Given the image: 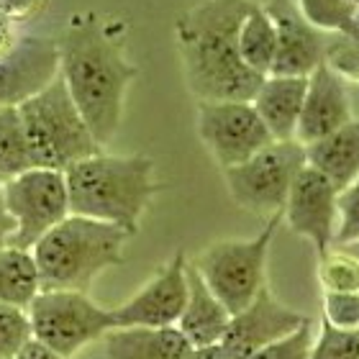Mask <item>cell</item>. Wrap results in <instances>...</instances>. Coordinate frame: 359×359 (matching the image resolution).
Masks as SVG:
<instances>
[{"label": "cell", "instance_id": "obj_17", "mask_svg": "<svg viewBox=\"0 0 359 359\" xmlns=\"http://www.w3.org/2000/svg\"><path fill=\"white\" fill-rule=\"evenodd\" d=\"M308 77H275L262 80L257 95L252 97L255 111L275 142H292L298 131L300 111L306 100Z\"/></svg>", "mask_w": 359, "mask_h": 359}, {"label": "cell", "instance_id": "obj_24", "mask_svg": "<svg viewBox=\"0 0 359 359\" xmlns=\"http://www.w3.org/2000/svg\"><path fill=\"white\" fill-rule=\"evenodd\" d=\"M295 8L321 34H346L359 26V8L349 0H295Z\"/></svg>", "mask_w": 359, "mask_h": 359}, {"label": "cell", "instance_id": "obj_15", "mask_svg": "<svg viewBox=\"0 0 359 359\" xmlns=\"http://www.w3.org/2000/svg\"><path fill=\"white\" fill-rule=\"evenodd\" d=\"M262 6L275 23L277 34V52L269 75L308 77L318 65H323L326 34L316 31L298 13L295 0H267Z\"/></svg>", "mask_w": 359, "mask_h": 359}, {"label": "cell", "instance_id": "obj_38", "mask_svg": "<svg viewBox=\"0 0 359 359\" xmlns=\"http://www.w3.org/2000/svg\"><path fill=\"white\" fill-rule=\"evenodd\" d=\"M349 3H354V6H357V8H359V0H349Z\"/></svg>", "mask_w": 359, "mask_h": 359}, {"label": "cell", "instance_id": "obj_20", "mask_svg": "<svg viewBox=\"0 0 359 359\" xmlns=\"http://www.w3.org/2000/svg\"><path fill=\"white\" fill-rule=\"evenodd\" d=\"M306 165L329 180L337 190H344L359 177V121H349L334 134L306 147Z\"/></svg>", "mask_w": 359, "mask_h": 359}, {"label": "cell", "instance_id": "obj_6", "mask_svg": "<svg viewBox=\"0 0 359 359\" xmlns=\"http://www.w3.org/2000/svg\"><path fill=\"white\" fill-rule=\"evenodd\" d=\"M280 224L283 213L267 218L262 231L252 239H218L190 259L203 283L231 316L247 308L267 285L269 247Z\"/></svg>", "mask_w": 359, "mask_h": 359}, {"label": "cell", "instance_id": "obj_29", "mask_svg": "<svg viewBox=\"0 0 359 359\" xmlns=\"http://www.w3.org/2000/svg\"><path fill=\"white\" fill-rule=\"evenodd\" d=\"M337 236L334 247H349L359 241V177L337 195Z\"/></svg>", "mask_w": 359, "mask_h": 359}, {"label": "cell", "instance_id": "obj_19", "mask_svg": "<svg viewBox=\"0 0 359 359\" xmlns=\"http://www.w3.org/2000/svg\"><path fill=\"white\" fill-rule=\"evenodd\" d=\"M105 359H185L193 344L180 334L177 326L170 329H113L103 339Z\"/></svg>", "mask_w": 359, "mask_h": 359}, {"label": "cell", "instance_id": "obj_7", "mask_svg": "<svg viewBox=\"0 0 359 359\" xmlns=\"http://www.w3.org/2000/svg\"><path fill=\"white\" fill-rule=\"evenodd\" d=\"M34 341L72 359L116 329L113 308H100L88 292L39 290L26 308Z\"/></svg>", "mask_w": 359, "mask_h": 359}, {"label": "cell", "instance_id": "obj_22", "mask_svg": "<svg viewBox=\"0 0 359 359\" xmlns=\"http://www.w3.org/2000/svg\"><path fill=\"white\" fill-rule=\"evenodd\" d=\"M36 262L31 252L18 247L0 249V303L3 306L29 308V303L39 295Z\"/></svg>", "mask_w": 359, "mask_h": 359}, {"label": "cell", "instance_id": "obj_34", "mask_svg": "<svg viewBox=\"0 0 359 359\" xmlns=\"http://www.w3.org/2000/svg\"><path fill=\"white\" fill-rule=\"evenodd\" d=\"M15 359H65V357H60V354L52 352L49 346L39 344V341H34V339H31L29 344L23 346L21 354H18Z\"/></svg>", "mask_w": 359, "mask_h": 359}, {"label": "cell", "instance_id": "obj_18", "mask_svg": "<svg viewBox=\"0 0 359 359\" xmlns=\"http://www.w3.org/2000/svg\"><path fill=\"white\" fill-rule=\"evenodd\" d=\"M229 321L231 313L210 292V287L203 283V277L187 259V300L177 321L180 334L193 346H216L221 344Z\"/></svg>", "mask_w": 359, "mask_h": 359}, {"label": "cell", "instance_id": "obj_37", "mask_svg": "<svg viewBox=\"0 0 359 359\" xmlns=\"http://www.w3.org/2000/svg\"><path fill=\"white\" fill-rule=\"evenodd\" d=\"M346 252H349V255L352 257H357V262H359V241H354V244H349V247H344Z\"/></svg>", "mask_w": 359, "mask_h": 359}, {"label": "cell", "instance_id": "obj_4", "mask_svg": "<svg viewBox=\"0 0 359 359\" xmlns=\"http://www.w3.org/2000/svg\"><path fill=\"white\" fill-rule=\"evenodd\" d=\"M128 239L118 226L69 213L31 249L41 290L90 292L100 272L126 262Z\"/></svg>", "mask_w": 359, "mask_h": 359}, {"label": "cell", "instance_id": "obj_27", "mask_svg": "<svg viewBox=\"0 0 359 359\" xmlns=\"http://www.w3.org/2000/svg\"><path fill=\"white\" fill-rule=\"evenodd\" d=\"M308 359H359V331L334 329L321 318Z\"/></svg>", "mask_w": 359, "mask_h": 359}, {"label": "cell", "instance_id": "obj_3", "mask_svg": "<svg viewBox=\"0 0 359 359\" xmlns=\"http://www.w3.org/2000/svg\"><path fill=\"white\" fill-rule=\"evenodd\" d=\"M69 213L113 224L134 236L154 195L162 190L149 154H105L80 159L65 170Z\"/></svg>", "mask_w": 359, "mask_h": 359}, {"label": "cell", "instance_id": "obj_13", "mask_svg": "<svg viewBox=\"0 0 359 359\" xmlns=\"http://www.w3.org/2000/svg\"><path fill=\"white\" fill-rule=\"evenodd\" d=\"M337 195L339 190L318 170L306 165L292 182L283 208V221L292 233L313 244L316 255L334 247L337 236Z\"/></svg>", "mask_w": 359, "mask_h": 359}, {"label": "cell", "instance_id": "obj_11", "mask_svg": "<svg viewBox=\"0 0 359 359\" xmlns=\"http://www.w3.org/2000/svg\"><path fill=\"white\" fill-rule=\"evenodd\" d=\"M187 300V255L177 249L172 259L154 272L142 290L134 292L123 306L113 308L116 329H170L177 326Z\"/></svg>", "mask_w": 359, "mask_h": 359}, {"label": "cell", "instance_id": "obj_36", "mask_svg": "<svg viewBox=\"0 0 359 359\" xmlns=\"http://www.w3.org/2000/svg\"><path fill=\"white\" fill-rule=\"evenodd\" d=\"M185 359H229L221 346H193V352L187 354Z\"/></svg>", "mask_w": 359, "mask_h": 359}, {"label": "cell", "instance_id": "obj_39", "mask_svg": "<svg viewBox=\"0 0 359 359\" xmlns=\"http://www.w3.org/2000/svg\"><path fill=\"white\" fill-rule=\"evenodd\" d=\"M0 359H8V357H0Z\"/></svg>", "mask_w": 359, "mask_h": 359}, {"label": "cell", "instance_id": "obj_21", "mask_svg": "<svg viewBox=\"0 0 359 359\" xmlns=\"http://www.w3.org/2000/svg\"><path fill=\"white\" fill-rule=\"evenodd\" d=\"M277 52L275 23L262 3H255L239 29V54L244 65L259 77H269Z\"/></svg>", "mask_w": 359, "mask_h": 359}, {"label": "cell", "instance_id": "obj_23", "mask_svg": "<svg viewBox=\"0 0 359 359\" xmlns=\"http://www.w3.org/2000/svg\"><path fill=\"white\" fill-rule=\"evenodd\" d=\"M31 167L34 162H31L18 108L0 105V180H11Z\"/></svg>", "mask_w": 359, "mask_h": 359}, {"label": "cell", "instance_id": "obj_28", "mask_svg": "<svg viewBox=\"0 0 359 359\" xmlns=\"http://www.w3.org/2000/svg\"><path fill=\"white\" fill-rule=\"evenodd\" d=\"M31 339H34V334H31L26 308L0 303V357L15 359Z\"/></svg>", "mask_w": 359, "mask_h": 359}, {"label": "cell", "instance_id": "obj_32", "mask_svg": "<svg viewBox=\"0 0 359 359\" xmlns=\"http://www.w3.org/2000/svg\"><path fill=\"white\" fill-rule=\"evenodd\" d=\"M49 6V0H0V15L18 26V23H29L36 15H41Z\"/></svg>", "mask_w": 359, "mask_h": 359}, {"label": "cell", "instance_id": "obj_31", "mask_svg": "<svg viewBox=\"0 0 359 359\" xmlns=\"http://www.w3.org/2000/svg\"><path fill=\"white\" fill-rule=\"evenodd\" d=\"M323 321L334 329L359 331V292H323Z\"/></svg>", "mask_w": 359, "mask_h": 359}, {"label": "cell", "instance_id": "obj_25", "mask_svg": "<svg viewBox=\"0 0 359 359\" xmlns=\"http://www.w3.org/2000/svg\"><path fill=\"white\" fill-rule=\"evenodd\" d=\"M318 283L323 292H359V262L344 247L318 255Z\"/></svg>", "mask_w": 359, "mask_h": 359}, {"label": "cell", "instance_id": "obj_16", "mask_svg": "<svg viewBox=\"0 0 359 359\" xmlns=\"http://www.w3.org/2000/svg\"><path fill=\"white\" fill-rule=\"evenodd\" d=\"M349 121H354V113L346 83L339 80L326 65H318L308 75L306 100H303V111H300L295 142L308 147V144L339 131Z\"/></svg>", "mask_w": 359, "mask_h": 359}, {"label": "cell", "instance_id": "obj_14", "mask_svg": "<svg viewBox=\"0 0 359 359\" xmlns=\"http://www.w3.org/2000/svg\"><path fill=\"white\" fill-rule=\"evenodd\" d=\"M57 77H60L57 39L18 34L15 44L0 57V105H21Z\"/></svg>", "mask_w": 359, "mask_h": 359}, {"label": "cell", "instance_id": "obj_12", "mask_svg": "<svg viewBox=\"0 0 359 359\" xmlns=\"http://www.w3.org/2000/svg\"><path fill=\"white\" fill-rule=\"evenodd\" d=\"M306 321V313L283 303L272 292V287L264 285L247 308H241L239 313L231 316L218 346L224 349L229 359H249L267 344L300 329Z\"/></svg>", "mask_w": 359, "mask_h": 359}, {"label": "cell", "instance_id": "obj_33", "mask_svg": "<svg viewBox=\"0 0 359 359\" xmlns=\"http://www.w3.org/2000/svg\"><path fill=\"white\" fill-rule=\"evenodd\" d=\"M13 231H15V224H13V218H11V213H8V208H6V201H3V180H0V249L11 247Z\"/></svg>", "mask_w": 359, "mask_h": 359}, {"label": "cell", "instance_id": "obj_1", "mask_svg": "<svg viewBox=\"0 0 359 359\" xmlns=\"http://www.w3.org/2000/svg\"><path fill=\"white\" fill-rule=\"evenodd\" d=\"M126 39L123 18L97 11L72 13L57 39L62 83L100 149L118 134L128 88L139 77V67L128 60Z\"/></svg>", "mask_w": 359, "mask_h": 359}, {"label": "cell", "instance_id": "obj_9", "mask_svg": "<svg viewBox=\"0 0 359 359\" xmlns=\"http://www.w3.org/2000/svg\"><path fill=\"white\" fill-rule=\"evenodd\" d=\"M3 201L15 224L11 247L26 252L69 216L67 180L60 170L31 167L15 177L3 180Z\"/></svg>", "mask_w": 359, "mask_h": 359}, {"label": "cell", "instance_id": "obj_35", "mask_svg": "<svg viewBox=\"0 0 359 359\" xmlns=\"http://www.w3.org/2000/svg\"><path fill=\"white\" fill-rule=\"evenodd\" d=\"M15 39H18V26H13L8 18L0 15V57L15 44Z\"/></svg>", "mask_w": 359, "mask_h": 359}, {"label": "cell", "instance_id": "obj_2", "mask_svg": "<svg viewBox=\"0 0 359 359\" xmlns=\"http://www.w3.org/2000/svg\"><path fill=\"white\" fill-rule=\"evenodd\" d=\"M257 0H198L175 23L180 65L198 103L252 100L264 77L244 65L239 29Z\"/></svg>", "mask_w": 359, "mask_h": 359}, {"label": "cell", "instance_id": "obj_26", "mask_svg": "<svg viewBox=\"0 0 359 359\" xmlns=\"http://www.w3.org/2000/svg\"><path fill=\"white\" fill-rule=\"evenodd\" d=\"M323 65L339 80L359 85V26L346 34H326Z\"/></svg>", "mask_w": 359, "mask_h": 359}, {"label": "cell", "instance_id": "obj_8", "mask_svg": "<svg viewBox=\"0 0 359 359\" xmlns=\"http://www.w3.org/2000/svg\"><path fill=\"white\" fill-rule=\"evenodd\" d=\"M306 167V147L292 142H272L255 157L236 167L221 170L226 190L239 208L262 216H280L292 182Z\"/></svg>", "mask_w": 359, "mask_h": 359}, {"label": "cell", "instance_id": "obj_5", "mask_svg": "<svg viewBox=\"0 0 359 359\" xmlns=\"http://www.w3.org/2000/svg\"><path fill=\"white\" fill-rule=\"evenodd\" d=\"M15 108L21 116L34 167L65 172L80 159L103 151L90 134L88 123L77 111L62 77H57L41 93L23 100Z\"/></svg>", "mask_w": 359, "mask_h": 359}, {"label": "cell", "instance_id": "obj_10", "mask_svg": "<svg viewBox=\"0 0 359 359\" xmlns=\"http://www.w3.org/2000/svg\"><path fill=\"white\" fill-rule=\"evenodd\" d=\"M198 139L221 170L236 167L275 142L252 100L198 103Z\"/></svg>", "mask_w": 359, "mask_h": 359}, {"label": "cell", "instance_id": "obj_30", "mask_svg": "<svg viewBox=\"0 0 359 359\" xmlns=\"http://www.w3.org/2000/svg\"><path fill=\"white\" fill-rule=\"evenodd\" d=\"M311 344H313V323L308 318L300 329H295L287 337L277 339L249 359H308L311 354Z\"/></svg>", "mask_w": 359, "mask_h": 359}]
</instances>
